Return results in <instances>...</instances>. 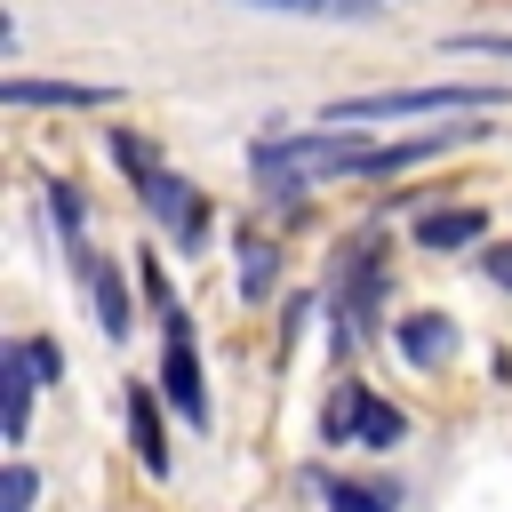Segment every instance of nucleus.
I'll list each match as a JSON object with an SVG mask.
<instances>
[{
    "instance_id": "nucleus-1",
    "label": "nucleus",
    "mask_w": 512,
    "mask_h": 512,
    "mask_svg": "<svg viewBox=\"0 0 512 512\" xmlns=\"http://www.w3.org/2000/svg\"><path fill=\"white\" fill-rule=\"evenodd\" d=\"M360 160H368V144L352 128H328V120H320V136H264V144H248V168H256V184L272 200H296L312 176H360Z\"/></svg>"
},
{
    "instance_id": "nucleus-2",
    "label": "nucleus",
    "mask_w": 512,
    "mask_h": 512,
    "mask_svg": "<svg viewBox=\"0 0 512 512\" xmlns=\"http://www.w3.org/2000/svg\"><path fill=\"white\" fill-rule=\"evenodd\" d=\"M504 88H480V80H448V88H376V96H336L320 120L328 128H352V120H416V112H496Z\"/></svg>"
},
{
    "instance_id": "nucleus-3",
    "label": "nucleus",
    "mask_w": 512,
    "mask_h": 512,
    "mask_svg": "<svg viewBox=\"0 0 512 512\" xmlns=\"http://www.w3.org/2000/svg\"><path fill=\"white\" fill-rule=\"evenodd\" d=\"M160 320H168V360H160V392H168V408H176V416L208 424V392H200V352H192V336H184V312L168 304Z\"/></svg>"
},
{
    "instance_id": "nucleus-4",
    "label": "nucleus",
    "mask_w": 512,
    "mask_h": 512,
    "mask_svg": "<svg viewBox=\"0 0 512 512\" xmlns=\"http://www.w3.org/2000/svg\"><path fill=\"white\" fill-rule=\"evenodd\" d=\"M144 208H152V216L176 232V248H200V240H208V200H200L184 176L152 168V176H144Z\"/></svg>"
},
{
    "instance_id": "nucleus-5",
    "label": "nucleus",
    "mask_w": 512,
    "mask_h": 512,
    "mask_svg": "<svg viewBox=\"0 0 512 512\" xmlns=\"http://www.w3.org/2000/svg\"><path fill=\"white\" fill-rule=\"evenodd\" d=\"M32 392H40V368L24 344L0 352V408H8V448H24V424H32Z\"/></svg>"
},
{
    "instance_id": "nucleus-6",
    "label": "nucleus",
    "mask_w": 512,
    "mask_h": 512,
    "mask_svg": "<svg viewBox=\"0 0 512 512\" xmlns=\"http://www.w3.org/2000/svg\"><path fill=\"white\" fill-rule=\"evenodd\" d=\"M392 336H400V352H408L416 368H440V360L456 352V320H448V312H408V320H392Z\"/></svg>"
},
{
    "instance_id": "nucleus-7",
    "label": "nucleus",
    "mask_w": 512,
    "mask_h": 512,
    "mask_svg": "<svg viewBox=\"0 0 512 512\" xmlns=\"http://www.w3.org/2000/svg\"><path fill=\"white\" fill-rule=\"evenodd\" d=\"M480 232H488V216H480V208H424V216H416V248H432V256L472 248Z\"/></svg>"
},
{
    "instance_id": "nucleus-8",
    "label": "nucleus",
    "mask_w": 512,
    "mask_h": 512,
    "mask_svg": "<svg viewBox=\"0 0 512 512\" xmlns=\"http://www.w3.org/2000/svg\"><path fill=\"white\" fill-rule=\"evenodd\" d=\"M80 280H88V296H96V320H104V336H128V280H120V264L88 256V264H80Z\"/></svg>"
},
{
    "instance_id": "nucleus-9",
    "label": "nucleus",
    "mask_w": 512,
    "mask_h": 512,
    "mask_svg": "<svg viewBox=\"0 0 512 512\" xmlns=\"http://www.w3.org/2000/svg\"><path fill=\"white\" fill-rule=\"evenodd\" d=\"M128 432H136V464L152 480H168V440H160V416H152V392L128 384Z\"/></svg>"
},
{
    "instance_id": "nucleus-10",
    "label": "nucleus",
    "mask_w": 512,
    "mask_h": 512,
    "mask_svg": "<svg viewBox=\"0 0 512 512\" xmlns=\"http://www.w3.org/2000/svg\"><path fill=\"white\" fill-rule=\"evenodd\" d=\"M8 104H112L96 80H8Z\"/></svg>"
},
{
    "instance_id": "nucleus-11",
    "label": "nucleus",
    "mask_w": 512,
    "mask_h": 512,
    "mask_svg": "<svg viewBox=\"0 0 512 512\" xmlns=\"http://www.w3.org/2000/svg\"><path fill=\"white\" fill-rule=\"evenodd\" d=\"M272 288H280V248L248 232V240H240V296H248V304H264Z\"/></svg>"
},
{
    "instance_id": "nucleus-12",
    "label": "nucleus",
    "mask_w": 512,
    "mask_h": 512,
    "mask_svg": "<svg viewBox=\"0 0 512 512\" xmlns=\"http://www.w3.org/2000/svg\"><path fill=\"white\" fill-rule=\"evenodd\" d=\"M400 440H408V416L384 400H360V448H400Z\"/></svg>"
},
{
    "instance_id": "nucleus-13",
    "label": "nucleus",
    "mask_w": 512,
    "mask_h": 512,
    "mask_svg": "<svg viewBox=\"0 0 512 512\" xmlns=\"http://www.w3.org/2000/svg\"><path fill=\"white\" fill-rule=\"evenodd\" d=\"M48 216H56V232H64L72 248H88V240H80V232H88V208H80L72 184H48ZM72 248H64V256H72Z\"/></svg>"
},
{
    "instance_id": "nucleus-14",
    "label": "nucleus",
    "mask_w": 512,
    "mask_h": 512,
    "mask_svg": "<svg viewBox=\"0 0 512 512\" xmlns=\"http://www.w3.org/2000/svg\"><path fill=\"white\" fill-rule=\"evenodd\" d=\"M320 488H328L336 512H392L400 504V488H352V480H320Z\"/></svg>"
},
{
    "instance_id": "nucleus-15",
    "label": "nucleus",
    "mask_w": 512,
    "mask_h": 512,
    "mask_svg": "<svg viewBox=\"0 0 512 512\" xmlns=\"http://www.w3.org/2000/svg\"><path fill=\"white\" fill-rule=\"evenodd\" d=\"M240 8H288V16H368V8H392V0H240Z\"/></svg>"
},
{
    "instance_id": "nucleus-16",
    "label": "nucleus",
    "mask_w": 512,
    "mask_h": 512,
    "mask_svg": "<svg viewBox=\"0 0 512 512\" xmlns=\"http://www.w3.org/2000/svg\"><path fill=\"white\" fill-rule=\"evenodd\" d=\"M360 400H368L360 384H336V400H328V424H320V440H352V432H360Z\"/></svg>"
},
{
    "instance_id": "nucleus-17",
    "label": "nucleus",
    "mask_w": 512,
    "mask_h": 512,
    "mask_svg": "<svg viewBox=\"0 0 512 512\" xmlns=\"http://www.w3.org/2000/svg\"><path fill=\"white\" fill-rule=\"evenodd\" d=\"M32 496H40L32 464H8V472H0V512H32Z\"/></svg>"
},
{
    "instance_id": "nucleus-18",
    "label": "nucleus",
    "mask_w": 512,
    "mask_h": 512,
    "mask_svg": "<svg viewBox=\"0 0 512 512\" xmlns=\"http://www.w3.org/2000/svg\"><path fill=\"white\" fill-rule=\"evenodd\" d=\"M104 144H112V160H120L128 176H152V144H144V136H128V128H112Z\"/></svg>"
},
{
    "instance_id": "nucleus-19",
    "label": "nucleus",
    "mask_w": 512,
    "mask_h": 512,
    "mask_svg": "<svg viewBox=\"0 0 512 512\" xmlns=\"http://www.w3.org/2000/svg\"><path fill=\"white\" fill-rule=\"evenodd\" d=\"M456 56H512V32H456Z\"/></svg>"
},
{
    "instance_id": "nucleus-20",
    "label": "nucleus",
    "mask_w": 512,
    "mask_h": 512,
    "mask_svg": "<svg viewBox=\"0 0 512 512\" xmlns=\"http://www.w3.org/2000/svg\"><path fill=\"white\" fill-rule=\"evenodd\" d=\"M32 352V368H40V384H64V352L56 344H24Z\"/></svg>"
},
{
    "instance_id": "nucleus-21",
    "label": "nucleus",
    "mask_w": 512,
    "mask_h": 512,
    "mask_svg": "<svg viewBox=\"0 0 512 512\" xmlns=\"http://www.w3.org/2000/svg\"><path fill=\"white\" fill-rule=\"evenodd\" d=\"M488 280H496V288H512V248H496V256H488Z\"/></svg>"
}]
</instances>
